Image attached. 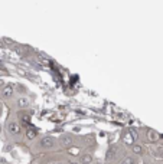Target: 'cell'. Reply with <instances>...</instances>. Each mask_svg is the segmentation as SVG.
Listing matches in <instances>:
<instances>
[{
    "label": "cell",
    "mask_w": 163,
    "mask_h": 164,
    "mask_svg": "<svg viewBox=\"0 0 163 164\" xmlns=\"http://www.w3.org/2000/svg\"><path fill=\"white\" fill-rule=\"evenodd\" d=\"M133 153L134 154H141L143 153V147L140 144H133Z\"/></svg>",
    "instance_id": "cell-9"
},
{
    "label": "cell",
    "mask_w": 163,
    "mask_h": 164,
    "mask_svg": "<svg viewBox=\"0 0 163 164\" xmlns=\"http://www.w3.org/2000/svg\"><path fill=\"white\" fill-rule=\"evenodd\" d=\"M137 138H139V134H137V131L134 130V128H129V130L123 134V137H121L123 142L127 144V145H133Z\"/></svg>",
    "instance_id": "cell-1"
},
{
    "label": "cell",
    "mask_w": 163,
    "mask_h": 164,
    "mask_svg": "<svg viewBox=\"0 0 163 164\" xmlns=\"http://www.w3.org/2000/svg\"><path fill=\"white\" fill-rule=\"evenodd\" d=\"M80 163L81 164H91L93 163V155H91V154H84V155H81Z\"/></svg>",
    "instance_id": "cell-8"
},
{
    "label": "cell",
    "mask_w": 163,
    "mask_h": 164,
    "mask_svg": "<svg viewBox=\"0 0 163 164\" xmlns=\"http://www.w3.org/2000/svg\"><path fill=\"white\" fill-rule=\"evenodd\" d=\"M69 164H78V163H69Z\"/></svg>",
    "instance_id": "cell-13"
},
{
    "label": "cell",
    "mask_w": 163,
    "mask_h": 164,
    "mask_svg": "<svg viewBox=\"0 0 163 164\" xmlns=\"http://www.w3.org/2000/svg\"><path fill=\"white\" fill-rule=\"evenodd\" d=\"M2 97L3 98H6V99H9V98H12L13 97V85H5V88L2 89Z\"/></svg>",
    "instance_id": "cell-4"
},
{
    "label": "cell",
    "mask_w": 163,
    "mask_h": 164,
    "mask_svg": "<svg viewBox=\"0 0 163 164\" xmlns=\"http://www.w3.org/2000/svg\"><path fill=\"white\" fill-rule=\"evenodd\" d=\"M59 142L62 147H69L71 144H72V138H71V135H64V137H61Z\"/></svg>",
    "instance_id": "cell-7"
},
{
    "label": "cell",
    "mask_w": 163,
    "mask_h": 164,
    "mask_svg": "<svg viewBox=\"0 0 163 164\" xmlns=\"http://www.w3.org/2000/svg\"><path fill=\"white\" fill-rule=\"evenodd\" d=\"M26 137H27V140H33V138L36 137V131L32 130V128H30V130H27V131H26Z\"/></svg>",
    "instance_id": "cell-10"
},
{
    "label": "cell",
    "mask_w": 163,
    "mask_h": 164,
    "mask_svg": "<svg viewBox=\"0 0 163 164\" xmlns=\"http://www.w3.org/2000/svg\"><path fill=\"white\" fill-rule=\"evenodd\" d=\"M29 99L26 98V97H19L16 101V107H19V108H27L29 107Z\"/></svg>",
    "instance_id": "cell-6"
},
{
    "label": "cell",
    "mask_w": 163,
    "mask_h": 164,
    "mask_svg": "<svg viewBox=\"0 0 163 164\" xmlns=\"http://www.w3.org/2000/svg\"><path fill=\"white\" fill-rule=\"evenodd\" d=\"M7 132H9L10 135H19V134H20V125L17 124L16 121H10V122L7 124Z\"/></svg>",
    "instance_id": "cell-3"
},
{
    "label": "cell",
    "mask_w": 163,
    "mask_h": 164,
    "mask_svg": "<svg viewBox=\"0 0 163 164\" xmlns=\"http://www.w3.org/2000/svg\"><path fill=\"white\" fill-rule=\"evenodd\" d=\"M39 144H41L42 148H54L55 144H56V140L51 135H45V137H42V140L39 141Z\"/></svg>",
    "instance_id": "cell-2"
},
{
    "label": "cell",
    "mask_w": 163,
    "mask_h": 164,
    "mask_svg": "<svg viewBox=\"0 0 163 164\" xmlns=\"http://www.w3.org/2000/svg\"><path fill=\"white\" fill-rule=\"evenodd\" d=\"M146 137H147V140H149L150 142H156L159 138H160V135H159L158 132L154 131V130H147Z\"/></svg>",
    "instance_id": "cell-5"
},
{
    "label": "cell",
    "mask_w": 163,
    "mask_h": 164,
    "mask_svg": "<svg viewBox=\"0 0 163 164\" xmlns=\"http://www.w3.org/2000/svg\"><path fill=\"white\" fill-rule=\"evenodd\" d=\"M3 85H5V81H3V79H0V87H3Z\"/></svg>",
    "instance_id": "cell-12"
},
{
    "label": "cell",
    "mask_w": 163,
    "mask_h": 164,
    "mask_svg": "<svg viewBox=\"0 0 163 164\" xmlns=\"http://www.w3.org/2000/svg\"><path fill=\"white\" fill-rule=\"evenodd\" d=\"M55 164H61V163H55Z\"/></svg>",
    "instance_id": "cell-14"
},
{
    "label": "cell",
    "mask_w": 163,
    "mask_h": 164,
    "mask_svg": "<svg viewBox=\"0 0 163 164\" xmlns=\"http://www.w3.org/2000/svg\"><path fill=\"white\" fill-rule=\"evenodd\" d=\"M121 164H134V159H133V157H126V159L121 161Z\"/></svg>",
    "instance_id": "cell-11"
}]
</instances>
